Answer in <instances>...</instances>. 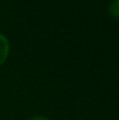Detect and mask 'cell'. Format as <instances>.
<instances>
[{
    "mask_svg": "<svg viewBox=\"0 0 119 120\" xmlns=\"http://www.w3.org/2000/svg\"><path fill=\"white\" fill-rule=\"evenodd\" d=\"M29 120H51V119H49V118H47V117H44V116H34V117H32Z\"/></svg>",
    "mask_w": 119,
    "mask_h": 120,
    "instance_id": "obj_2",
    "label": "cell"
},
{
    "mask_svg": "<svg viewBox=\"0 0 119 120\" xmlns=\"http://www.w3.org/2000/svg\"><path fill=\"white\" fill-rule=\"evenodd\" d=\"M9 55V41L6 35L0 34V67L7 61Z\"/></svg>",
    "mask_w": 119,
    "mask_h": 120,
    "instance_id": "obj_1",
    "label": "cell"
},
{
    "mask_svg": "<svg viewBox=\"0 0 119 120\" xmlns=\"http://www.w3.org/2000/svg\"><path fill=\"white\" fill-rule=\"evenodd\" d=\"M115 2H118V0H115Z\"/></svg>",
    "mask_w": 119,
    "mask_h": 120,
    "instance_id": "obj_3",
    "label": "cell"
}]
</instances>
